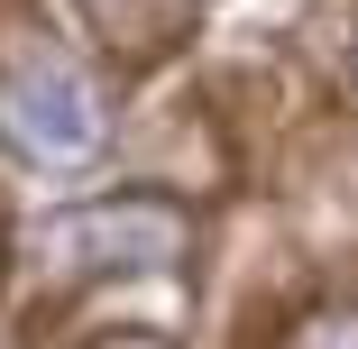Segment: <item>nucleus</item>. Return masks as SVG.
I'll list each match as a JSON object with an SVG mask.
<instances>
[{"label": "nucleus", "instance_id": "nucleus-1", "mask_svg": "<svg viewBox=\"0 0 358 349\" xmlns=\"http://www.w3.org/2000/svg\"><path fill=\"white\" fill-rule=\"evenodd\" d=\"M193 257V212L175 193H92L37 230V322L101 276H166Z\"/></svg>", "mask_w": 358, "mask_h": 349}, {"label": "nucleus", "instance_id": "nucleus-2", "mask_svg": "<svg viewBox=\"0 0 358 349\" xmlns=\"http://www.w3.org/2000/svg\"><path fill=\"white\" fill-rule=\"evenodd\" d=\"M0 148L28 166H83L110 148V101L55 46H19L0 64Z\"/></svg>", "mask_w": 358, "mask_h": 349}, {"label": "nucleus", "instance_id": "nucleus-3", "mask_svg": "<svg viewBox=\"0 0 358 349\" xmlns=\"http://www.w3.org/2000/svg\"><path fill=\"white\" fill-rule=\"evenodd\" d=\"M74 19L120 74H148L193 37V0H74Z\"/></svg>", "mask_w": 358, "mask_h": 349}, {"label": "nucleus", "instance_id": "nucleus-4", "mask_svg": "<svg viewBox=\"0 0 358 349\" xmlns=\"http://www.w3.org/2000/svg\"><path fill=\"white\" fill-rule=\"evenodd\" d=\"M285 349H358V304H322L285 331Z\"/></svg>", "mask_w": 358, "mask_h": 349}, {"label": "nucleus", "instance_id": "nucleus-5", "mask_svg": "<svg viewBox=\"0 0 358 349\" xmlns=\"http://www.w3.org/2000/svg\"><path fill=\"white\" fill-rule=\"evenodd\" d=\"M83 349H175V340H166V331H138V322H129V331H92Z\"/></svg>", "mask_w": 358, "mask_h": 349}, {"label": "nucleus", "instance_id": "nucleus-6", "mask_svg": "<svg viewBox=\"0 0 358 349\" xmlns=\"http://www.w3.org/2000/svg\"><path fill=\"white\" fill-rule=\"evenodd\" d=\"M0 266H10V257H0Z\"/></svg>", "mask_w": 358, "mask_h": 349}]
</instances>
